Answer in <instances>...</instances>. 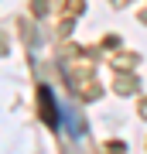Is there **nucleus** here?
I'll return each mask as SVG.
<instances>
[{
  "label": "nucleus",
  "mask_w": 147,
  "mask_h": 154,
  "mask_svg": "<svg viewBox=\"0 0 147 154\" xmlns=\"http://www.w3.org/2000/svg\"><path fill=\"white\" fill-rule=\"evenodd\" d=\"M38 99H41V116H44V123H48V127H58V106H55L51 89L41 86V89H38Z\"/></svg>",
  "instance_id": "f257e3e1"
}]
</instances>
